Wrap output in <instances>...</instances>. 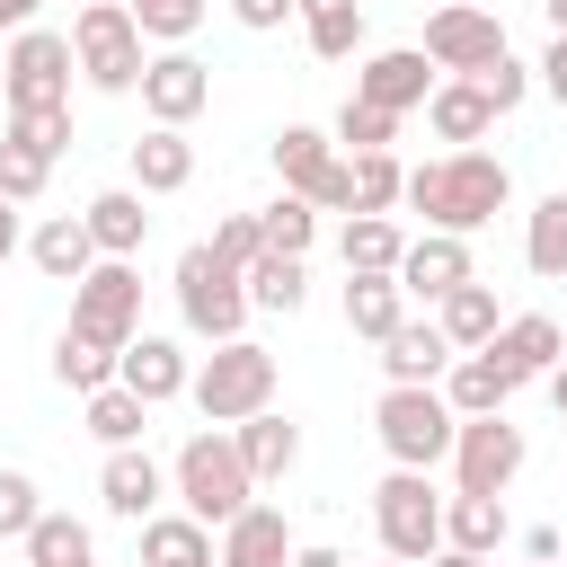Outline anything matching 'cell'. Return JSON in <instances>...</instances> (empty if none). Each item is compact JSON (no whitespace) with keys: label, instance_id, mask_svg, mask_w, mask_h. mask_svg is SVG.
Here are the masks:
<instances>
[{"label":"cell","instance_id":"6da1fadb","mask_svg":"<svg viewBox=\"0 0 567 567\" xmlns=\"http://www.w3.org/2000/svg\"><path fill=\"white\" fill-rule=\"evenodd\" d=\"M399 204H416V213H425V230L470 239V230H487V221L514 204V168H505L496 151H443V159L408 168Z\"/></svg>","mask_w":567,"mask_h":567},{"label":"cell","instance_id":"d6986e66","mask_svg":"<svg viewBox=\"0 0 567 567\" xmlns=\"http://www.w3.org/2000/svg\"><path fill=\"white\" fill-rule=\"evenodd\" d=\"M478 266H470V239H452V230H425V239H408L399 248V292L408 301H443L452 284H470Z\"/></svg>","mask_w":567,"mask_h":567},{"label":"cell","instance_id":"8992f818","mask_svg":"<svg viewBox=\"0 0 567 567\" xmlns=\"http://www.w3.org/2000/svg\"><path fill=\"white\" fill-rule=\"evenodd\" d=\"M177 319L204 337V346H230V337H248V284L195 239V248H177Z\"/></svg>","mask_w":567,"mask_h":567},{"label":"cell","instance_id":"7c38bea8","mask_svg":"<svg viewBox=\"0 0 567 567\" xmlns=\"http://www.w3.org/2000/svg\"><path fill=\"white\" fill-rule=\"evenodd\" d=\"M266 159H275L284 195H301V204H319V213H346V151H337L319 124H284V133L266 142Z\"/></svg>","mask_w":567,"mask_h":567},{"label":"cell","instance_id":"52a82bcc","mask_svg":"<svg viewBox=\"0 0 567 567\" xmlns=\"http://www.w3.org/2000/svg\"><path fill=\"white\" fill-rule=\"evenodd\" d=\"M372 434H381L390 470H443V461H452V434H461V416L443 408V390H381V408H372Z\"/></svg>","mask_w":567,"mask_h":567},{"label":"cell","instance_id":"74e56055","mask_svg":"<svg viewBox=\"0 0 567 567\" xmlns=\"http://www.w3.org/2000/svg\"><path fill=\"white\" fill-rule=\"evenodd\" d=\"M0 142L35 151V159L53 168V159L71 151V106H35V115H18V106H9V115H0Z\"/></svg>","mask_w":567,"mask_h":567},{"label":"cell","instance_id":"11a10c76","mask_svg":"<svg viewBox=\"0 0 567 567\" xmlns=\"http://www.w3.org/2000/svg\"><path fill=\"white\" fill-rule=\"evenodd\" d=\"M540 18H549V35H567V0H540Z\"/></svg>","mask_w":567,"mask_h":567},{"label":"cell","instance_id":"484cf974","mask_svg":"<svg viewBox=\"0 0 567 567\" xmlns=\"http://www.w3.org/2000/svg\"><path fill=\"white\" fill-rule=\"evenodd\" d=\"M186 186H195V142L168 133V124H151L133 142V195H186Z\"/></svg>","mask_w":567,"mask_h":567},{"label":"cell","instance_id":"ab89813d","mask_svg":"<svg viewBox=\"0 0 567 567\" xmlns=\"http://www.w3.org/2000/svg\"><path fill=\"white\" fill-rule=\"evenodd\" d=\"M204 9L213 0H124V18L142 27V44H186L204 27Z\"/></svg>","mask_w":567,"mask_h":567},{"label":"cell","instance_id":"681fc988","mask_svg":"<svg viewBox=\"0 0 567 567\" xmlns=\"http://www.w3.org/2000/svg\"><path fill=\"white\" fill-rule=\"evenodd\" d=\"M558 549H567V540H558L549 523H532V532H523V558H540V567H558Z\"/></svg>","mask_w":567,"mask_h":567},{"label":"cell","instance_id":"4316f807","mask_svg":"<svg viewBox=\"0 0 567 567\" xmlns=\"http://www.w3.org/2000/svg\"><path fill=\"white\" fill-rule=\"evenodd\" d=\"M434 328H443V346H452V354H478V346L505 328V310H496V292L470 275V284H452V292L434 301Z\"/></svg>","mask_w":567,"mask_h":567},{"label":"cell","instance_id":"7402d4cb","mask_svg":"<svg viewBox=\"0 0 567 567\" xmlns=\"http://www.w3.org/2000/svg\"><path fill=\"white\" fill-rule=\"evenodd\" d=\"M151 195H133V186H97L89 204H80V221H89V248L97 257H142V239H151V213H142Z\"/></svg>","mask_w":567,"mask_h":567},{"label":"cell","instance_id":"7bdbcfd3","mask_svg":"<svg viewBox=\"0 0 567 567\" xmlns=\"http://www.w3.org/2000/svg\"><path fill=\"white\" fill-rule=\"evenodd\" d=\"M204 248H213V257H221V266H230V275H248V266H257V257H266V230H257V213H221V221H213V239H204Z\"/></svg>","mask_w":567,"mask_h":567},{"label":"cell","instance_id":"94428289","mask_svg":"<svg viewBox=\"0 0 567 567\" xmlns=\"http://www.w3.org/2000/svg\"><path fill=\"white\" fill-rule=\"evenodd\" d=\"M18 567H27V558H18Z\"/></svg>","mask_w":567,"mask_h":567},{"label":"cell","instance_id":"b9f144b4","mask_svg":"<svg viewBox=\"0 0 567 567\" xmlns=\"http://www.w3.org/2000/svg\"><path fill=\"white\" fill-rule=\"evenodd\" d=\"M328 142H346V159H354V151H390V142H399V115H381V106L346 97V106H337V124H328Z\"/></svg>","mask_w":567,"mask_h":567},{"label":"cell","instance_id":"836d02e7","mask_svg":"<svg viewBox=\"0 0 567 567\" xmlns=\"http://www.w3.org/2000/svg\"><path fill=\"white\" fill-rule=\"evenodd\" d=\"M239 284H248V310H284V319H292V310L310 301V266H301V257H284V248H266Z\"/></svg>","mask_w":567,"mask_h":567},{"label":"cell","instance_id":"3957f363","mask_svg":"<svg viewBox=\"0 0 567 567\" xmlns=\"http://www.w3.org/2000/svg\"><path fill=\"white\" fill-rule=\"evenodd\" d=\"M275 381H284V363H275L257 337H230V346H213V354L195 363L186 399H195L204 425H248L257 408H275Z\"/></svg>","mask_w":567,"mask_h":567},{"label":"cell","instance_id":"30bf717a","mask_svg":"<svg viewBox=\"0 0 567 567\" xmlns=\"http://www.w3.org/2000/svg\"><path fill=\"white\" fill-rule=\"evenodd\" d=\"M416 53L434 62V80H478V71L505 53V18L478 9V0H443V9L425 18V44H416Z\"/></svg>","mask_w":567,"mask_h":567},{"label":"cell","instance_id":"ba28073f","mask_svg":"<svg viewBox=\"0 0 567 567\" xmlns=\"http://www.w3.org/2000/svg\"><path fill=\"white\" fill-rule=\"evenodd\" d=\"M372 532L399 567H425L443 549V496H434V470H390L372 487Z\"/></svg>","mask_w":567,"mask_h":567},{"label":"cell","instance_id":"ee69618b","mask_svg":"<svg viewBox=\"0 0 567 567\" xmlns=\"http://www.w3.org/2000/svg\"><path fill=\"white\" fill-rule=\"evenodd\" d=\"M35 514H44V487H35L27 470H0V540H27Z\"/></svg>","mask_w":567,"mask_h":567},{"label":"cell","instance_id":"4dcf8cb0","mask_svg":"<svg viewBox=\"0 0 567 567\" xmlns=\"http://www.w3.org/2000/svg\"><path fill=\"white\" fill-rule=\"evenodd\" d=\"M399 319H408V292H399V275H346V328H354L363 346H381Z\"/></svg>","mask_w":567,"mask_h":567},{"label":"cell","instance_id":"ffe728a7","mask_svg":"<svg viewBox=\"0 0 567 567\" xmlns=\"http://www.w3.org/2000/svg\"><path fill=\"white\" fill-rule=\"evenodd\" d=\"M381 372H390V390H434V381L452 372L443 328H434V319H399V328L381 337Z\"/></svg>","mask_w":567,"mask_h":567},{"label":"cell","instance_id":"7dc6e473","mask_svg":"<svg viewBox=\"0 0 567 567\" xmlns=\"http://www.w3.org/2000/svg\"><path fill=\"white\" fill-rule=\"evenodd\" d=\"M532 89H549V106L567 115V35H549V53L532 62Z\"/></svg>","mask_w":567,"mask_h":567},{"label":"cell","instance_id":"2e32d148","mask_svg":"<svg viewBox=\"0 0 567 567\" xmlns=\"http://www.w3.org/2000/svg\"><path fill=\"white\" fill-rule=\"evenodd\" d=\"M186 381H195V363H186V346L177 337H133L124 354H115V390H133L142 408H168V399H186Z\"/></svg>","mask_w":567,"mask_h":567},{"label":"cell","instance_id":"4fadbf2b","mask_svg":"<svg viewBox=\"0 0 567 567\" xmlns=\"http://www.w3.org/2000/svg\"><path fill=\"white\" fill-rule=\"evenodd\" d=\"M204 106H213V71H204L186 44H168V53H151V62H142V115H151V124L186 133Z\"/></svg>","mask_w":567,"mask_h":567},{"label":"cell","instance_id":"ac0fdd59","mask_svg":"<svg viewBox=\"0 0 567 567\" xmlns=\"http://www.w3.org/2000/svg\"><path fill=\"white\" fill-rule=\"evenodd\" d=\"M487 354H496V363L514 372V390H523V381H549V372L567 363V328H558L549 310H514V319L487 337Z\"/></svg>","mask_w":567,"mask_h":567},{"label":"cell","instance_id":"5bb4252c","mask_svg":"<svg viewBox=\"0 0 567 567\" xmlns=\"http://www.w3.org/2000/svg\"><path fill=\"white\" fill-rule=\"evenodd\" d=\"M354 97H363V106H381V115H416V106L434 97V62H425L416 44H381V53H363Z\"/></svg>","mask_w":567,"mask_h":567},{"label":"cell","instance_id":"c3c4849f","mask_svg":"<svg viewBox=\"0 0 567 567\" xmlns=\"http://www.w3.org/2000/svg\"><path fill=\"white\" fill-rule=\"evenodd\" d=\"M230 18H239L248 35H275V27L292 18V0H230Z\"/></svg>","mask_w":567,"mask_h":567},{"label":"cell","instance_id":"603a6c76","mask_svg":"<svg viewBox=\"0 0 567 567\" xmlns=\"http://www.w3.org/2000/svg\"><path fill=\"white\" fill-rule=\"evenodd\" d=\"M230 443H239V470H248L257 487L292 478V461H301V425H292L284 408H257L248 425H230Z\"/></svg>","mask_w":567,"mask_h":567},{"label":"cell","instance_id":"f907efd6","mask_svg":"<svg viewBox=\"0 0 567 567\" xmlns=\"http://www.w3.org/2000/svg\"><path fill=\"white\" fill-rule=\"evenodd\" d=\"M292 567H354V558H346V549H328V540H301V549H292Z\"/></svg>","mask_w":567,"mask_h":567},{"label":"cell","instance_id":"f1b7e54d","mask_svg":"<svg viewBox=\"0 0 567 567\" xmlns=\"http://www.w3.org/2000/svg\"><path fill=\"white\" fill-rule=\"evenodd\" d=\"M292 27L319 62H346L363 53V0H292Z\"/></svg>","mask_w":567,"mask_h":567},{"label":"cell","instance_id":"7a4b0ae2","mask_svg":"<svg viewBox=\"0 0 567 567\" xmlns=\"http://www.w3.org/2000/svg\"><path fill=\"white\" fill-rule=\"evenodd\" d=\"M168 496H177V514H195L204 532H221L239 505H257V478L239 470L230 425H195V434L177 443V461H168Z\"/></svg>","mask_w":567,"mask_h":567},{"label":"cell","instance_id":"d4e9b609","mask_svg":"<svg viewBox=\"0 0 567 567\" xmlns=\"http://www.w3.org/2000/svg\"><path fill=\"white\" fill-rule=\"evenodd\" d=\"M27 257H35V275H44V284H80V275L97 266V248H89V221H80V213H44V221L27 230Z\"/></svg>","mask_w":567,"mask_h":567},{"label":"cell","instance_id":"f6af8a7d","mask_svg":"<svg viewBox=\"0 0 567 567\" xmlns=\"http://www.w3.org/2000/svg\"><path fill=\"white\" fill-rule=\"evenodd\" d=\"M478 97H487L496 115H514V106L532 97V62H514V53H496V62L478 71Z\"/></svg>","mask_w":567,"mask_h":567},{"label":"cell","instance_id":"83f0119b","mask_svg":"<svg viewBox=\"0 0 567 567\" xmlns=\"http://www.w3.org/2000/svg\"><path fill=\"white\" fill-rule=\"evenodd\" d=\"M505 540H514V514H505V496H443V549L496 558Z\"/></svg>","mask_w":567,"mask_h":567},{"label":"cell","instance_id":"e575fe53","mask_svg":"<svg viewBox=\"0 0 567 567\" xmlns=\"http://www.w3.org/2000/svg\"><path fill=\"white\" fill-rule=\"evenodd\" d=\"M523 266H532L540 284L567 275V195H540V204L523 213Z\"/></svg>","mask_w":567,"mask_h":567},{"label":"cell","instance_id":"277c9868","mask_svg":"<svg viewBox=\"0 0 567 567\" xmlns=\"http://www.w3.org/2000/svg\"><path fill=\"white\" fill-rule=\"evenodd\" d=\"M142 27L124 18V0H89L80 18H71V71L97 89V97H133L142 89Z\"/></svg>","mask_w":567,"mask_h":567},{"label":"cell","instance_id":"5b68a950","mask_svg":"<svg viewBox=\"0 0 567 567\" xmlns=\"http://www.w3.org/2000/svg\"><path fill=\"white\" fill-rule=\"evenodd\" d=\"M71 337H89V346H106V354H124V346L142 337V266H133V257H97V266L71 284Z\"/></svg>","mask_w":567,"mask_h":567},{"label":"cell","instance_id":"6f0895ef","mask_svg":"<svg viewBox=\"0 0 567 567\" xmlns=\"http://www.w3.org/2000/svg\"><path fill=\"white\" fill-rule=\"evenodd\" d=\"M558 567H567V549H558Z\"/></svg>","mask_w":567,"mask_h":567},{"label":"cell","instance_id":"9c48e42d","mask_svg":"<svg viewBox=\"0 0 567 567\" xmlns=\"http://www.w3.org/2000/svg\"><path fill=\"white\" fill-rule=\"evenodd\" d=\"M35 115V106H71V35L53 27H18L0 53V115Z\"/></svg>","mask_w":567,"mask_h":567},{"label":"cell","instance_id":"9f6ffc18","mask_svg":"<svg viewBox=\"0 0 567 567\" xmlns=\"http://www.w3.org/2000/svg\"><path fill=\"white\" fill-rule=\"evenodd\" d=\"M549 408H558V416H567V363H558V372H549Z\"/></svg>","mask_w":567,"mask_h":567},{"label":"cell","instance_id":"f5cc1de1","mask_svg":"<svg viewBox=\"0 0 567 567\" xmlns=\"http://www.w3.org/2000/svg\"><path fill=\"white\" fill-rule=\"evenodd\" d=\"M18 248H27V239H18V204H0V266H9Z\"/></svg>","mask_w":567,"mask_h":567},{"label":"cell","instance_id":"8d00e7d4","mask_svg":"<svg viewBox=\"0 0 567 567\" xmlns=\"http://www.w3.org/2000/svg\"><path fill=\"white\" fill-rule=\"evenodd\" d=\"M80 408H89V434H97L106 452H124V443H142V425H151V408H142L133 390H115V381H106V390H89Z\"/></svg>","mask_w":567,"mask_h":567},{"label":"cell","instance_id":"816d5d0a","mask_svg":"<svg viewBox=\"0 0 567 567\" xmlns=\"http://www.w3.org/2000/svg\"><path fill=\"white\" fill-rule=\"evenodd\" d=\"M35 9H44V0H0V27L18 35V27H35Z\"/></svg>","mask_w":567,"mask_h":567},{"label":"cell","instance_id":"f546056e","mask_svg":"<svg viewBox=\"0 0 567 567\" xmlns=\"http://www.w3.org/2000/svg\"><path fill=\"white\" fill-rule=\"evenodd\" d=\"M399 248H408V230L390 213H346V239H337L346 275H399Z\"/></svg>","mask_w":567,"mask_h":567},{"label":"cell","instance_id":"d6a6232c","mask_svg":"<svg viewBox=\"0 0 567 567\" xmlns=\"http://www.w3.org/2000/svg\"><path fill=\"white\" fill-rule=\"evenodd\" d=\"M18 549H27V567H97V540H89V523H80V514H53V505L35 514V532H27Z\"/></svg>","mask_w":567,"mask_h":567},{"label":"cell","instance_id":"cb8c5ba5","mask_svg":"<svg viewBox=\"0 0 567 567\" xmlns=\"http://www.w3.org/2000/svg\"><path fill=\"white\" fill-rule=\"evenodd\" d=\"M434 390H443V408H452V416H505V399H514V372H505V363L478 346V354H452V372H443Z\"/></svg>","mask_w":567,"mask_h":567},{"label":"cell","instance_id":"e0dca14e","mask_svg":"<svg viewBox=\"0 0 567 567\" xmlns=\"http://www.w3.org/2000/svg\"><path fill=\"white\" fill-rule=\"evenodd\" d=\"M292 523L284 505H239L221 532H213V567H292Z\"/></svg>","mask_w":567,"mask_h":567},{"label":"cell","instance_id":"91938a15","mask_svg":"<svg viewBox=\"0 0 567 567\" xmlns=\"http://www.w3.org/2000/svg\"><path fill=\"white\" fill-rule=\"evenodd\" d=\"M523 567H540V558H523Z\"/></svg>","mask_w":567,"mask_h":567},{"label":"cell","instance_id":"1f68e13d","mask_svg":"<svg viewBox=\"0 0 567 567\" xmlns=\"http://www.w3.org/2000/svg\"><path fill=\"white\" fill-rule=\"evenodd\" d=\"M142 567H213V532L195 514H151L142 523Z\"/></svg>","mask_w":567,"mask_h":567},{"label":"cell","instance_id":"680465c9","mask_svg":"<svg viewBox=\"0 0 567 567\" xmlns=\"http://www.w3.org/2000/svg\"><path fill=\"white\" fill-rule=\"evenodd\" d=\"M381 567H399V558H381Z\"/></svg>","mask_w":567,"mask_h":567},{"label":"cell","instance_id":"8fae6325","mask_svg":"<svg viewBox=\"0 0 567 567\" xmlns=\"http://www.w3.org/2000/svg\"><path fill=\"white\" fill-rule=\"evenodd\" d=\"M523 425L514 416H461L452 434V496H505L523 478Z\"/></svg>","mask_w":567,"mask_h":567},{"label":"cell","instance_id":"f35d334b","mask_svg":"<svg viewBox=\"0 0 567 567\" xmlns=\"http://www.w3.org/2000/svg\"><path fill=\"white\" fill-rule=\"evenodd\" d=\"M53 381H62V390H80V399H89V390H106V381H115V354H106V346H89V337H71V328H62V337H53Z\"/></svg>","mask_w":567,"mask_h":567},{"label":"cell","instance_id":"9a60e30c","mask_svg":"<svg viewBox=\"0 0 567 567\" xmlns=\"http://www.w3.org/2000/svg\"><path fill=\"white\" fill-rule=\"evenodd\" d=\"M97 505H106L115 523H151V514H168V470H159L142 443H124V452L97 461Z\"/></svg>","mask_w":567,"mask_h":567},{"label":"cell","instance_id":"60d3db41","mask_svg":"<svg viewBox=\"0 0 567 567\" xmlns=\"http://www.w3.org/2000/svg\"><path fill=\"white\" fill-rule=\"evenodd\" d=\"M257 230H266V248H284V257H310V239H319V204H301V195H275V204L257 213Z\"/></svg>","mask_w":567,"mask_h":567},{"label":"cell","instance_id":"bcb514c9","mask_svg":"<svg viewBox=\"0 0 567 567\" xmlns=\"http://www.w3.org/2000/svg\"><path fill=\"white\" fill-rule=\"evenodd\" d=\"M44 177H53V168H44L35 151L0 142V204H35V195H44Z\"/></svg>","mask_w":567,"mask_h":567},{"label":"cell","instance_id":"d590c367","mask_svg":"<svg viewBox=\"0 0 567 567\" xmlns=\"http://www.w3.org/2000/svg\"><path fill=\"white\" fill-rule=\"evenodd\" d=\"M399 186H408V168H399L390 151H354V159H346V213H390Z\"/></svg>","mask_w":567,"mask_h":567},{"label":"cell","instance_id":"44dd1931","mask_svg":"<svg viewBox=\"0 0 567 567\" xmlns=\"http://www.w3.org/2000/svg\"><path fill=\"white\" fill-rule=\"evenodd\" d=\"M425 133H434L443 151H478V142L496 133V106L478 97V80H434V97H425Z\"/></svg>","mask_w":567,"mask_h":567},{"label":"cell","instance_id":"db71d44e","mask_svg":"<svg viewBox=\"0 0 567 567\" xmlns=\"http://www.w3.org/2000/svg\"><path fill=\"white\" fill-rule=\"evenodd\" d=\"M425 567H496V558H470V549H434Z\"/></svg>","mask_w":567,"mask_h":567}]
</instances>
